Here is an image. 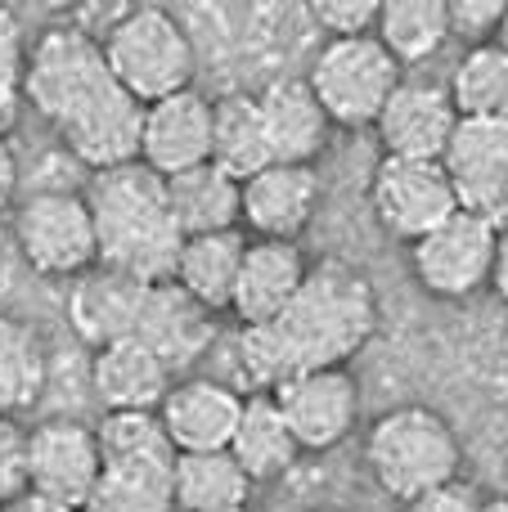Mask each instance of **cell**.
<instances>
[{
    "instance_id": "cell-1",
    "label": "cell",
    "mask_w": 508,
    "mask_h": 512,
    "mask_svg": "<svg viewBox=\"0 0 508 512\" xmlns=\"http://www.w3.org/2000/svg\"><path fill=\"white\" fill-rule=\"evenodd\" d=\"M23 99L95 176L140 158L144 108L117 86L99 36L86 27L63 23L36 36L23 68Z\"/></svg>"
},
{
    "instance_id": "cell-2",
    "label": "cell",
    "mask_w": 508,
    "mask_h": 512,
    "mask_svg": "<svg viewBox=\"0 0 508 512\" xmlns=\"http://www.w3.org/2000/svg\"><path fill=\"white\" fill-rule=\"evenodd\" d=\"M378 333V292L369 274L351 261L324 256L311 265L284 306V315L270 324L243 328L234 342V364L252 387H266V396L306 369H347L351 355L369 346Z\"/></svg>"
},
{
    "instance_id": "cell-3",
    "label": "cell",
    "mask_w": 508,
    "mask_h": 512,
    "mask_svg": "<svg viewBox=\"0 0 508 512\" xmlns=\"http://www.w3.org/2000/svg\"><path fill=\"white\" fill-rule=\"evenodd\" d=\"M86 207L95 221V265L122 279L167 283L180 256V230L171 221L167 189L140 162L99 171L86 189Z\"/></svg>"
},
{
    "instance_id": "cell-4",
    "label": "cell",
    "mask_w": 508,
    "mask_h": 512,
    "mask_svg": "<svg viewBox=\"0 0 508 512\" xmlns=\"http://www.w3.org/2000/svg\"><path fill=\"white\" fill-rule=\"evenodd\" d=\"M365 463L369 477L378 481L387 499L414 504L428 490L459 481V436L437 409L428 405H396L374 418L365 436Z\"/></svg>"
},
{
    "instance_id": "cell-5",
    "label": "cell",
    "mask_w": 508,
    "mask_h": 512,
    "mask_svg": "<svg viewBox=\"0 0 508 512\" xmlns=\"http://www.w3.org/2000/svg\"><path fill=\"white\" fill-rule=\"evenodd\" d=\"M99 436V472L81 512H171V450L158 414H108L95 427Z\"/></svg>"
},
{
    "instance_id": "cell-6",
    "label": "cell",
    "mask_w": 508,
    "mask_h": 512,
    "mask_svg": "<svg viewBox=\"0 0 508 512\" xmlns=\"http://www.w3.org/2000/svg\"><path fill=\"white\" fill-rule=\"evenodd\" d=\"M108 72L140 108L189 90L194 81V45L189 32L162 5H131L99 36Z\"/></svg>"
},
{
    "instance_id": "cell-7",
    "label": "cell",
    "mask_w": 508,
    "mask_h": 512,
    "mask_svg": "<svg viewBox=\"0 0 508 512\" xmlns=\"http://www.w3.org/2000/svg\"><path fill=\"white\" fill-rule=\"evenodd\" d=\"M306 86L315 90L324 117L333 126H374L392 90L401 86V63L378 45V36H351V41H329L315 59Z\"/></svg>"
},
{
    "instance_id": "cell-8",
    "label": "cell",
    "mask_w": 508,
    "mask_h": 512,
    "mask_svg": "<svg viewBox=\"0 0 508 512\" xmlns=\"http://www.w3.org/2000/svg\"><path fill=\"white\" fill-rule=\"evenodd\" d=\"M14 239L23 261L45 279H81L86 270H95V221L86 194L41 189L23 198L14 216Z\"/></svg>"
},
{
    "instance_id": "cell-9",
    "label": "cell",
    "mask_w": 508,
    "mask_h": 512,
    "mask_svg": "<svg viewBox=\"0 0 508 512\" xmlns=\"http://www.w3.org/2000/svg\"><path fill=\"white\" fill-rule=\"evenodd\" d=\"M495 230L491 221L473 212H455L437 225L432 234H423L419 243H410V265L414 279L423 292L432 297H468L482 283H491V265H495Z\"/></svg>"
},
{
    "instance_id": "cell-10",
    "label": "cell",
    "mask_w": 508,
    "mask_h": 512,
    "mask_svg": "<svg viewBox=\"0 0 508 512\" xmlns=\"http://www.w3.org/2000/svg\"><path fill=\"white\" fill-rule=\"evenodd\" d=\"M369 207L378 225L401 243H419L432 234L446 216L459 212L455 189H450L441 162H410V158H383L369 180Z\"/></svg>"
},
{
    "instance_id": "cell-11",
    "label": "cell",
    "mask_w": 508,
    "mask_h": 512,
    "mask_svg": "<svg viewBox=\"0 0 508 512\" xmlns=\"http://www.w3.org/2000/svg\"><path fill=\"white\" fill-rule=\"evenodd\" d=\"M270 400L284 414L297 450L324 454L347 441L351 427H356L360 382L351 369H306V373H293L288 382H279L270 391Z\"/></svg>"
},
{
    "instance_id": "cell-12",
    "label": "cell",
    "mask_w": 508,
    "mask_h": 512,
    "mask_svg": "<svg viewBox=\"0 0 508 512\" xmlns=\"http://www.w3.org/2000/svg\"><path fill=\"white\" fill-rule=\"evenodd\" d=\"M459 212L491 221L495 230L508 225V126L504 122H459L441 153Z\"/></svg>"
},
{
    "instance_id": "cell-13",
    "label": "cell",
    "mask_w": 508,
    "mask_h": 512,
    "mask_svg": "<svg viewBox=\"0 0 508 512\" xmlns=\"http://www.w3.org/2000/svg\"><path fill=\"white\" fill-rule=\"evenodd\" d=\"M104 459H99L95 427L77 418H50L27 432V490L54 499V504L81 508L95 490Z\"/></svg>"
},
{
    "instance_id": "cell-14",
    "label": "cell",
    "mask_w": 508,
    "mask_h": 512,
    "mask_svg": "<svg viewBox=\"0 0 508 512\" xmlns=\"http://www.w3.org/2000/svg\"><path fill=\"white\" fill-rule=\"evenodd\" d=\"M212 158V99L198 90H180L171 99L144 108L140 122V167L158 180H171Z\"/></svg>"
},
{
    "instance_id": "cell-15",
    "label": "cell",
    "mask_w": 508,
    "mask_h": 512,
    "mask_svg": "<svg viewBox=\"0 0 508 512\" xmlns=\"http://www.w3.org/2000/svg\"><path fill=\"white\" fill-rule=\"evenodd\" d=\"M459 126V113L450 104L446 86L428 81H401L392 99L383 104L374 131L383 144V158H410V162H441L450 135Z\"/></svg>"
},
{
    "instance_id": "cell-16",
    "label": "cell",
    "mask_w": 508,
    "mask_h": 512,
    "mask_svg": "<svg viewBox=\"0 0 508 512\" xmlns=\"http://www.w3.org/2000/svg\"><path fill=\"white\" fill-rule=\"evenodd\" d=\"M153 414H158L176 454H212L230 450V436L243 414V396L216 378H189L176 382Z\"/></svg>"
},
{
    "instance_id": "cell-17",
    "label": "cell",
    "mask_w": 508,
    "mask_h": 512,
    "mask_svg": "<svg viewBox=\"0 0 508 512\" xmlns=\"http://www.w3.org/2000/svg\"><path fill=\"white\" fill-rule=\"evenodd\" d=\"M320 171L315 167H288V162H270L252 180H243V212L239 221L248 225L257 239H284L297 243V234L315 221L320 212Z\"/></svg>"
},
{
    "instance_id": "cell-18",
    "label": "cell",
    "mask_w": 508,
    "mask_h": 512,
    "mask_svg": "<svg viewBox=\"0 0 508 512\" xmlns=\"http://www.w3.org/2000/svg\"><path fill=\"white\" fill-rule=\"evenodd\" d=\"M216 333V315L203 310L194 297L176 288V283H144V301H140V319H135L131 342L149 346L171 373L189 369L198 355H207Z\"/></svg>"
},
{
    "instance_id": "cell-19",
    "label": "cell",
    "mask_w": 508,
    "mask_h": 512,
    "mask_svg": "<svg viewBox=\"0 0 508 512\" xmlns=\"http://www.w3.org/2000/svg\"><path fill=\"white\" fill-rule=\"evenodd\" d=\"M306 270V252L297 243L284 239H248L243 248V265H239V283H234V301L230 310L239 315L243 328L270 324V319L284 315V306L297 297Z\"/></svg>"
},
{
    "instance_id": "cell-20",
    "label": "cell",
    "mask_w": 508,
    "mask_h": 512,
    "mask_svg": "<svg viewBox=\"0 0 508 512\" xmlns=\"http://www.w3.org/2000/svg\"><path fill=\"white\" fill-rule=\"evenodd\" d=\"M257 108H261V126H266L270 158L275 162L311 167V162L324 153L333 122L324 117L320 99H315V90L306 86V77L270 81V86L257 95Z\"/></svg>"
},
{
    "instance_id": "cell-21",
    "label": "cell",
    "mask_w": 508,
    "mask_h": 512,
    "mask_svg": "<svg viewBox=\"0 0 508 512\" xmlns=\"http://www.w3.org/2000/svg\"><path fill=\"white\" fill-rule=\"evenodd\" d=\"M95 396L108 414H153L171 391V369L140 342H108L95 346L90 360Z\"/></svg>"
},
{
    "instance_id": "cell-22",
    "label": "cell",
    "mask_w": 508,
    "mask_h": 512,
    "mask_svg": "<svg viewBox=\"0 0 508 512\" xmlns=\"http://www.w3.org/2000/svg\"><path fill=\"white\" fill-rule=\"evenodd\" d=\"M140 301H144L140 279H122V274L95 265V270H86L72 283L68 315H72V328L95 346L131 342L135 319H140Z\"/></svg>"
},
{
    "instance_id": "cell-23",
    "label": "cell",
    "mask_w": 508,
    "mask_h": 512,
    "mask_svg": "<svg viewBox=\"0 0 508 512\" xmlns=\"http://www.w3.org/2000/svg\"><path fill=\"white\" fill-rule=\"evenodd\" d=\"M162 189H167V207H171V221H176L180 239L239 230L243 185L225 176L221 167H212V162L189 167V171H180V176L162 180Z\"/></svg>"
},
{
    "instance_id": "cell-24",
    "label": "cell",
    "mask_w": 508,
    "mask_h": 512,
    "mask_svg": "<svg viewBox=\"0 0 508 512\" xmlns=\"http://www.w3.org/2000/svg\"><path fill=\"white\" fill-rule=\"evenodd\" d=\"M243 248H248V239H243L239 230L194 234V239L180 243L171 283H176L185 297H194L203 310L221 315V310H230V301H234V283H239Z\"/></svg>"
},
{
    "instance_id": "cell-25",
    "label": "cell",
    "mask_w": 508,
    "mask_h": 512,
    "mask_svg": "<svg viewBox=\"0 0 508 512\" xmlns=\"http://www.w3.org/2000/svg\"><path fill=\"white\" fill-rule=\"evenodd\" d=\"M230 454L252 486H257V481H270V477H284V472L297 463L302 450H297L284 414H279V405L266 396V391L243 400L239 427H234V436H230Z\"/></svg>"
},
{
    "instance_id": "cell-26",
    "label": "cell",
    "mask_w": 508,
    "mask_h": 512,
    "mask_svg": "<svg viewBox=\"0 0 508 512\" xmlns=\"http://www.w3.org/2000/svg\"><path fill=\"white\" fill-rule=\"evenodd\" d=\"M212 167H221L230 180H252L266 171L270 162V140L261 126L257 95H221L212 104Z\"/></svg>"
},
{
    "instance_id": "cell-27",
    "label": "cell",
    "mask_w": 508,
    "mask_h": 512,
    "mask_svg": "<svg viewBox=\"0 0 508 512\" xmlns=\"http://www.w3.org/2000/svg\"><path fill=\"white\" fill-rule=\"evenodd\" d=\"M252 481L234 463L230 450L212 454H176L171 468V504L180 512H225V508H248Z\"/></svg>"
},
{
    "instance_id": "cell-28",
    "label": "cell",
    "mask_w": 508,
    "mask_h": 512,
    "mask_svg": "<svg viewBox=\"0 0 508 512\" xmlns=\"http://www.w3.org/2000/svg\"><path fill=\"white\" fill-rule=\"evenodd\" d=\"M378 45L396 63H423L450 41L446 0H383L378 5Z\"/></svg>"
},
{
    "instance_id": "cell-29",
    "label": "cell",
    "mask_w": 508,
    "mask_h": 512,
    "mask_svg": "<svg viewBox=\"0 0 508 512\" xmlns=\"http://www.w3.org/2000/svg\"><path fill=\"white\" fill-rule=\"evenodd\" d=\"M450 104L459 122H504L508 126V54L500 45H468L450 77Z\"/></svg>"
},
{
    "instance_id": "cell-30",
    "label": "cell",
    "mask_w": 508,
    "mask_h": 512,
    "mask_svg": "<svg viewBox=\"0 0 508 512\" xmlns=\"http://www.w3.org/2000/svg\"><path fill=\"white\" fill-rule=\"evenodd\" d=\"M45 391V351L14 315H0V418L32 409Z\"/></svg>"
},
{
    "instance_id": "cell-31",
    "label": "cell",
    "mask_w": 508,
    "mask_h": 512,
    "mask_svg": "<svg viewBox=\"0 0 508 512\" xmlns=\"http://www.w3.org/2000/svg\"><path fill=\"white\" fill-rule=\"evenodd\" d=\"M23 68H27L23 27L0 5V135L14 131L18 108H23Z\"/></svg>"
},
{
    "instance_id": "cell-32",
    "label": "cell",
    "mask_w": 508,
    "mask_h": 512,
    "mask_svg": "<svg viewBox=\"0 0 508 512\" xmlns=\"http://www.w3.org/2000/svg\"><path fill=\"white\" fill-rule=\"evenodd\" d=\"M508 0H446V18H450V36L473 45H491L500 36Z\"/></svg>"
},
{
    "instance_id": "cell-33",
    "label": "cell",
    "mask_w": 508,
    "mask_h": 512,
    "mask_svg": "<svg viewBox=\"0 0 508 512\" xmlns=\"http://www.w3.org/2000/svg\"><path fill=\"white\" fill-rule=\"evenodd\" d=\"M378 5L383 0H320L311 5V14L324 32H333V41H351V36H374Z\"/></svg>"
},
{
    "instance_id": "cell-34",
    "label": "cell",
    "mask_w": 508,
    "mask_h": 512,
    "mask_svg": "<svg viewBox=\"0 0 508 512\" xmlns=\"http://www.w3.org/2000/svg\"><path fill=\"white\" fill-rule=\"evenodd\" d=\"M27 490V432L14 418H0V504Z\"/></svg>"
},
{
    "instance_id": "cell-35",
    "label": "cell",
    "mask_w": 508,
    "mask_h": 512,
    "mask_svg": "<svg viewBox=\"0 0 508 512\" xmlns=\"http://www.w3.org/2000/svg\"><path fill=\"white\" fill-rule=\"evenodd\" d=\"M477 508H482V499H477L464 481L437 486V490H428L423 499H414L410 504V512H477Z\"/></svg>"
},
{
    "instance_id": "cell-36",
    "label": "cell",
    "mask_w": 508,
    "mask_h": 512,
    "mask_svg": "<svg viewBox=\"0 0 508 512\" xmlns=\"http://www.w3.org/2000/svg\"><path fill=\"white\" fill-rule=\"evenodd\" d=\"M14 194H18V158L9 149V140L0 135V212L14 203Z\"/></svg>"
},
{
    "instance_id": "cell-37",
    "label": "cell",
    "mask_w": 508,
    "mask_h": 512,
    "mask_svg": "<svg viewBox=\"0 0 508 512\" xmlns=\"http://www.w3.org/2000/svg\"><path fill=\"white\" fill-rule=\"evenodd\" d=\"M0 512H81V508L54 504V499L36 495V490H23V495H14V499H9V504H0Z\"/></svg>"
},
{
    "instance_id": "cell-38",
    "label": "cell",
    "mask_w": 508,
    "mask_h": 512,
    "mask_svg": "<svg viewBox=\"0 0 508 512\" xmlns=\"http://www.w3.org/2000/svg\"><path fill=\"white\" fill-rule=\"evenodd\" d=\"M491 283L495 292L508 301V225L500 230V239H495V265H491Z\"/></svg>"
},
{
    "instance_id": "cell-39",
    "label": "cell",
    "mask_w": 508,
    "mask_h": 512,
    "mask_svg": "<svg viewBox=\"0 0 508 512\" xmlns=\"http://www.w3.org/2000/svg\"><path fill=\"white\" fill-rule=\"evenodd\" d=\"M477 512H508V495H495V499H482Z\"/></svg>"
},
{
    "instance_id": "cell-40",
    "label": "cell",
    "mask_w": 508,
    "mask_h": 512,
    "mask_svg": "<svg viewBox=\"0 0 508 512\" xmlns=\"http://www.w3.org/2000/svg\"><path fill=\"white\" fill-rule=\"evenodd\" d=\"M495 45L508 54V9H504V23H500V36H495Z\"/></svg>"
},
{
    "instance_id": "cell-41",
    "label": "cell",
    "mask_w": 508,
    "mask_h": 512,
    "mask_svg": "<svg viewBox=\"0 0 508 512\" xmlns=\"http://www.w3.org/2000/svg\"><path fill=\"white\" fill-rule=\"evenodd\" d=\"M225 512H248V508H225Z\"/></svg>"
},
{
    "instance_id": "cell-42",
    "label": "cell",
    "mask_w": 508,
    "mask_h": 512,
    "mask_svg": "<svg viewBox=\"0 0 508 512\" xmlns=\"http://www.w3.org/2000/svg\"><path fill=\"white\" fill-rule=\"evenodd\" d=\"M320 512H329V508H320Z\"/></svg>"
}]
</instances>
